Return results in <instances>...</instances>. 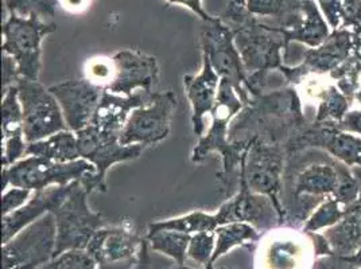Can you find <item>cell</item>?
Masks as SVG:
<instances>
[{"label": "cell", "instance_id": "obj_1", "mask_svg": "<svg viewBox=\"0 0 361 269\" xmlns=\"http://www.w3.org/2000/svg\"><path fill=\"white\" fill-rule=\"evenodd\" d=\"M309 123L303 115L298 90L287 85L250 96L231 121L229 139L232 142L256 139L271 144H285Z\"/></svg>", "mask_w": 361, "mask_h": 269}, {"label": "cell", "instance_id": "obj_2", "mask_svg": "<svg viewBox=\"0 0 361 269\" xmlns=\"http://www.w3.org/2000/svg\"><path fill=\"white\" fill-rule=\"evenodd\" d=\"M220 19L232 32L248 73L247 92L250 96L263 93L271 70L283 66L282 51L286 49V41L282 31L262 23L257 16L233 0L228 3Z\"/></svg>", "mask_w": 361, "mask_h": 269}, {"label": "cell", "instance_id": "obj_3", "mask_svg": "<svg viewBox=\"0 0 361 269\" xmlns=\"http://www.w3.org/2000/svg\"><path fill=\"white\" fill-rule=\"evenodd\" d=\"M243 106L244 103L232 84L226 78H221L217 101L211 112V128L208 134L200 137L196 147L192 151L193 163L204 162L211 152H219L221 155L223 168L216 177L221 183L223 193H229L235 186V180L239 178L236 171L240 173L241 163L256 142V139L238 142L229 139V124Z\"/></svg>", "mask_w": 361, "mask_h": 269}, {"label": "cell", "instance_id": "obj_4", "mask_svg": "<svg viewBox=\"0 0 361 269\" xmlns=\"http://www.w3.org/2000/svg\"><path fill=\"white\" fill-rule=\"evenodd\" d=\"M57 30V25L45 22L38 14L19 16L8 14L1 26L3 54L16 60L19 75L38 81L41 69L42 41Z\"/></svg>", "mask_w": 361, "mask_h": 269}, {"label": "cell", "instance_id": "obj_5", "mask_svg": "<svg viewBox=\"0 0 361 269\" xmlns=\"http://www.w3.org/2000/svg\"><path fill=\"white\" fill-rule=\"evenodd\" d=\"M94 171L96 167L85 159L59 163L45 158L27 155V158L3 168L1 190L6 192L7 187L11 186L39 192L50 186H66L75 180H82L84 175Z\"/></svg>", "mask_w": 361, "mask_h": 269}, {"label": "cell", "instance_id": "obj_6", "mask_svg": "<svg viewBox=\"0 0 361 269\" xmlns=\"http://www.w3.org/2000/svg\"><path fill=\"white\" fill-rule=\"evenodd\" d=\"M317 254L310 233L290 226L267 230L256 249V269H313Z\"/></svg>", "mask_w": 361, "mask_h": 269}, {"label": "cell", "instance_id": "obj_7", "mask_svg": "<svg viewBox=\"0 0 361 269\" xmlns=\"http://www.w3.org/2000/svg\"><path fill=\"white\" fill-rule=\"evenodd\" d=\"M81 159H85L96 167L80 180L82 187L92 194L94 192L106 193V171L111 165L136 159L140 156L145 146H123L118 134H102L93 125H88L75 132Z\"/></svg>", "mask_w": 361, "mask_h": 269}, {"label": "cell", "instance_id": "obj_8", "mask_svg": "<svg viewBox=\"0 0 361 269\" xmlns=\"http://www.w3.org/2000/svg\"><path fill=\"white\" fill-rule=\"evenodd\" d=\"M287 154L283 144L256 140L240 165L251 192L269 196L279 211L283 225V177Z\"/></svg>", "mask_w": 361, "mask_h": 269}, {"label": "cell", "instance_id": "obj_9", "mask_svg": "<svg viewBox=\"0 0 361 269\" xmlns=\"http://www.w3.org/2000/svg\"><path fill=\"white\" fill-rule=\"evenodd\" d=\"M16 87L22 106L27 144L69 130L59 100L49 88L25 77L18 78Z\"/></svg>", "mask_w": 361, "mask_h": 269}, {"label": "cell", "instance_id": "obj_10", "mask_svg": "<svg viewBox=\"0 0 361 269\" xmlns=\"http://www.w3.org/2000/svg\"><path fill=\"white\" fill-rule=\"evenodd\" d=\"M202 57L211 62L213 70L220 78L228 80L245 104L250 99L247 92L248 73L241 61L240 53L235 45L233 35L220 18L201 25Z\"/></svg>", "mask_w": 361, "mask_h": 269}, {"label": "cell", "instance_id": "obj_11", "mask_svg": "<svg viewBox=\"0 0 361 269\" xmlns=\"http://www.w3.org/2000/svg\"><path fill=\"white\" fill-rule=\"evenodd\" d=\"M355 46V35L345 29L331 30L329 38L318 47L302 49L301 63L297 66H281L279 72L287 85L297 87L307 75H329L350 56Z\"/></svg>", "mask_w": 361, "mask_h": 269}, {"label": "cell", "instance_id": "obj_12", "mask_svg": "<svg viewBox=\"0 0 361 269\" xmlns=\"http://www.w3.org/2000/svg\"><path fill=\"white\" fill-rule=\"evenodd\" d=\"M176 103L173 92H155L151 104L133 111L119 134V142L123 146L140 144L145 147L164 142L170 134V120Z\"/></svg>", "mask_w": 361, "mask_h": 269}, {"label": "cell", "instance_id": "obj_13", "mask_svg": "<svg viewBox=\"0 0 361 269\" xmlns=\"http://www.w3.org/2000/svg\"><path fill=\"white\" fill-rule=\"evenodd\" d=\"M239 183L238 194L226 201L217 213L220 224H252L264 232L282 226L281 214L270 198L251 192L241 173Z\"/></svg>", "mask_w": 361, "mask_h": 269}, {"label": "cell", "instance_id": "obj_14", "mask_svg": "<svg viewBox=\"0 0 361 269\" xmlns=\"http://www.w3.org/2000/svg\"><path fill=\"white\" fill-rule=\"evenodd\" d=\"M49 89L59 100L66 124L73 132L90 125L103 92L106 90L87 78L63 81L49 87Z\"/></svg>", "mask_w": 361, "mask_h": 269}, {"label": "cell", "instance_id": "obj_15", "mask_svg": "<svg viewBox=\"0 0 361 269\" xmlns=\"http://www.w3.org/2000/svg\"><path fill=\"white\" fill-rule=\"evenodd\" d=\"M112 61L116 75L106 90L131 96L136 89L152 92V87L158 84L159 65L155 57L137 50H121L112 57Z\"/></svg>", "mask_w": 361, "mask_h": 269}, {"label": "cell", "instance_id": "obj_16", "mask_svg": "<svg viewBox=\"0 0 361 269\" xmlns=\"http://www.w3.org/2000/svg\"><path fill=\"white\" fill-rule=\"evenodd\" d=\"M90 193L78 180L68 199L54 214L60 232V242H81L88 239L93 230L103 225V217L93 213L88 206Z\"/></svg>", "mask_w": 361, "mask_h": 269}, {"label": "cell", "instance_id": "obj_17", "mask_svg": "<svg viewBox=\"0 0 361 269\" xmlns=\"http://www.w3.org/2000/svg\"><path fill=\"white\" fill-rule=\"evenodd\" d=\"M155 92L139 90L131 96L116 94L104 90L97 105L90 125L106 134H121L133 111L140 106L151 104Z\"/></svg>", "mask_w": 361, "mask_h": 269}, {"label": "cell", "instance_id": "obj_18", "mask_svg": "<svg viewBox=\"0 0 361 269\" xmlns=\"http://www.w3.org/2000/svg\"><path fill=\"white\" fill-rule=\"evenodd\" d=\"M78 180L66 186H50L45 190L35 192L30 199L19 209L3 215V237L8 239L23 226L39 220L47 213H56L75 189Z\"/></svg>", "mask_w": 361, "mask_h": 269}, {"label": "cell", "instance_id": "obj_19", "mask_svg": "<svg viewBox=\"0 0 361 269\" xmlns=\"http://www.w3.org/2000/svg\"><path fill=\"white\" fill-rule=\"evenodd\" d=\"M27 150L22 106L16 85L3 94L1 101V165L3 168L23 159Z\"/></svg>", "mask_w": 361, "mask_h": 269}, {"label": "cell", "instance_id": "obj_20", "mask_svg": "<svg viewBox=\"0 0 361 269\" xmlns=\"http://www.w3.org/2000/svg\"><path fill=\"white\" fill-rule=\"evenodd\" d=\"M221 78L213 70L211 62L202 57V70L197 75H185V93L192 105V123L197 137H202L205 125L204 116L211 113L217 101Z\"/></svg>", "mask_w": 361, "mask_h": 269}, {"label": "cell", "instance_id": "obj_21", "mask_svg": "<svg viewBox=\"0 0 361 269\" xmlns=\"http://www.w3.org/2000/svg\"><path fill=\"white\" fill-rule=\"evenodd\" d=\"M331 245V254L349 257L361 248V201L344 208V217L340 223L328 227L322 233Z\"/></svg>", "mask_w": 361, "mask_h": 269}, {"label": "cell", "instance_id": "obj_22", "mask_svg": "<svg viewBox=\"0 0 361 269\" xmlns=\"http://www.w3.org/2000/svg\"><path fill=\"white\" fill-rule=\"evenodd\" d=\"M279 30L285 37L286 46L301 44L309 47L322 45L331 32V26L314 0H302V19L298 26L293 29L279 27Z\"/></svg>", "mask_w": 361, "mask_h": 269}, {"label": "cell", "instance_id": "obj_23", "mask_svg": "<svg viewBox=\"0 0 361 269\" xmlns=\"http://www.w3.org/2000/svg\"><path fill=\"white\" fill-rule=\"evenodd\" d=\"M26 155L39 156L59 163H69L81 159L77 134L73 131H62L44 140L27 144Z\"/></svg>", "mask_w": 361, "mask_h": 269}, {"label": "cell", "instance_id": "obj_24", "mask_svg": "<svg viewBox=\"0 0 361 269\" xmlns=\"http://www.w3.org/2000/svg\"><path fill=\"white\" fill-rule=\"evenodd\" d=\"M245 8L255 16H272L276 27L293 29L302 19V0H245Z\"/></svg>", "mask_w": 361, "mask_h": 269}, {"label": "cell", "instance_id": "obj_25", "mask_svg": "<svg viewBox=\"0 0 361 269\" xmlns=\"http://www.w3.org/2000/svg\"><path fill=\"white\" fill-rule=\"evenodd\" d=\"M331 78L336 82L350 103L357 101L361 106V39L355 37V46L348 60L331 72Z\"/></svg>", "mask_w": 361, "mask_h": 269}, {"label": "cell", "instance_id": "obj_26", "mask_svg": "<svg viewBox=\"0 0 361 269\" xmlns=\"http://www.w3.org/2000/svg\"><path fill=\"white\" fill-rule=\"evenodd\" d=\"M317 105L316 118L313 121L317 123H336L338 124L344 119L352 103L348 100L345 94L333 84V80L326 82L314 99Z\"/></svg>", "mask_w": 361, "mask_h": 269}, {"label": "cell", "instance_id": "obj_27", "mask_svg": "<svg viewBox=\"0 0 361 269\" xmlns=\"http://www.w3.org/2000/svg\"><path fill=\"white\" fill-rule=\"evenodd\" d=\"M217 226H221L217 214H207L204 211H195L180 218H173L164 223L151 225L152 233L161 230H176V232H212Z\"/></svg>", "mask_w": 361, "mask_h": 269}, {"label": "cell", "instance_id": "obj_28", "mask_svg": "<svg viewBox=\"0 0 361 269\" xmlns=\"http://www.w3.org/2000/svg\"><path fill=\"white\" fill-rule=\"evenodd\" d=\"M344 217V206L333 196H328L316 211L305 223L302 230L306 233H317L325 230L341 221Z\"/></svg>", "mask_w": 361, "mask_h": 269}, {"label": "cell", "instance_id": "obj_29", "mask_svg": "<svg viewBox=\"0 0 361 269\" xmlns=\"http://www.w3.org/2000/svg\"><path fill=\"white\" fill-rule=\"evenodd\" d=\"M57 4V0H4L6 11L19 16L38 14L41 18H51L56 14Z\"/></svg>", "mask_w": 361, "mask_h": 269}, {"label": "cell", "instance_id": "obj_30", "mask_svg": "<svg viewBox=\"0 0 361 269\" xmlns=\"http://www.w3.org/2000/svg\"><path fill=\"white\" fill-rule=\"evenodd\" d=\"M219 233V246L217 254L226 252L232 245L243 242L247 239H257V233L254 227L244 223H233V224L221 225L217 230Z\"/></svg>", "mask_w": 361, "mask_h": 269}, {"label": "cell", "instance_id": "obj_31", "mask_svg": "<svg viewBox=\"0 0 361 269\" xmlns=\"http://www.w3.org/2000/svg\"><path fill=\"white\" fill-rule=\"evenodd\" d=\"M84 73H85V78L90 80V82L106 89L115 78L116 69L112 58L94 57L85 62Z\"/></svg>", "mask_w": 361, "mask_h": 269}, {"label": "cell", "instance_id": "obj_32", "mask_svg": "<svg viewBox=\"0 0 361 269\" xmlns=\"http://www.w3.org/2000/svg\"><path fill=\"white\" fill-rule=\"evenodd\" d=\"M340 29L361 32V0H343V20Z\"/></svg>", "mask_w": 361, "mask_h": 269}, {"label": "cell", "instance_id": "obj_33", "mask_svg": "<svg viewBox=\"0 0 361 269\" xmlns=\"http://www.w3.org/2000/svg\"><path fill=\"white\" fill-rule=\"evenodd\" d=\"M31 193H32L31 190L20 189V187L7 189L1 198L3 215H7L19 208H22L30 199Z\"/></svg>", "mask_w": 361, "mask_h": 269}, {"label": "cell", "instance_id": "obj_34", "mask_svg": "<svg viewBox=\"0 0 361 269\" xmlns=\"http://www.w3.org/2000/svg\"><path fill=\"white\" fill-rule=\"evenodd\" d=\"M331 30H337L343 20V0H314Z\"/></svg>", "mask_w": 361, "mask_h": 269}, {"label": "cell", "instance_id": "obj_35", "mask_svg": "<svg viewBox=\"0 0 361 269\" xmlns=\"http://www.w3.org/2000/svg\"><path fill=\"white\" fill-rule=\"evenodd\" d=\"M1 66H3V94L10 89L11 87H14L18 81L19 75V70H18V65H16V60L7 54H3V61H1Z\"/></svg>", "mask_w": 361, "mask_h": 269}, {"label": "cell", "instance_id": "obj_36", "mask_svg": "<svg viewBox=\"0 0 361 269\" xmlns=\"http://www.w3.org/2000/svg\"><path fill=\"white\" fill-rule=\"evenodd\" d=\"M337 127L344 132L361 136V109L349 111L344 119L337 124Z\"/></svg>", "mask_w": 361, "mask_h": 269}, {"label": "cell", "instance_id": "obj_37", "mask_svg": "<svg viewBox=\"0 0 361 269\" xmlns=\"http://www.w3.org/2000/svg\"><path fill=\"white\" fill-rule=\"evenodd\" d=\"M313 269H360L346 261L344 257L338 256H325L318 257Z\"/></svg>", "mask_w": 361, "mask_h": 269}, {"label": "cell", "instance_id": "obj_38", "mask_svg": "<svg viewBox=\"0 0 361 269\" xmlns=\"http://www.w3.org/2000/svg\"><path fill=\"white\" fill-rule=\"evenodd\" d=\"M158 245L162 246L166 251H174V252H182L183 246L186 245L188 237L182 234H173V233H165L159 234L157 237Z\"/></svg>", "mask_w": 361, "mask_h": 269}, {"label": "cell", "instance_id": "obj_39", "mask_svg": "<svg viewBox=\"0 0 361 269\" xmlns=\"http://www.w3.org/2000/svg\"><path fill=\"white\" fill-rule=\"evenodd\" d=\"M212 239H213V236L208 234V232H200L196 237L193 239L192 254L196 258H205L209 254Z\"/></svg>", "mask_w": 361, "mask_h": 269}, {"label": "cell", "instance_id": "obj_40", "mask_svg": "<svg viewBox=\"0 0 361 269\" xmlns=\"http://www.w3.org/2000/svg\"><path fill=\"white\" fill-rule=\"evenodd\" d=\"M171 4H180L188 7L189 10H192L197 16L201 18L202 22H211L213 20V16L209 15L205 13V10L202 8V3L201 0H167Z\"/></svg>", "mask_w": 361, "mask_h": 269}, {"label": "cell", "instance_id": "obj_41", "mask_svg": "<svg viewBox=\"0 0 361 269\" xmlns=\"http://www.w3.org/2000/svg\"><path fill=\"white\" fill-rule=\"evenodd\" d=\"M57 1L60 6H62L63 10L75 14L85 11L92 3V0H57Z\"/></svg>", "mask_w": 361, "mask_h": 269}, {"label": "cell", "instance_id": "obj_42", "mask_svg": "<svg viewBox=\"0 0 361 269\" xmlns=\"http://www.w3.org/2000/svg\"><path fill=\"white\" fill-rule=\"evenodd\" d=\"M346 261H349L350 264H353L355 267L361 269V248L357 251V254H353V256H349V257H344Z\"/></svg>", "mask_w": 361, "mask_h": 269}, {"label": "cell", "instance_id": "obj_43", "mask_svg": "<svg viewBox=\"0 0 361 269\" xmlns=\"http://www.w3.org/2000/svg\"><path fill=\"white\" fill-rule=\"evenodd\" d=\"M235 3H238V4H240V6H244L245 7V0H233Z\"/></svg>", "mask_w": 361, "mask_h": 269}]
</instances>
